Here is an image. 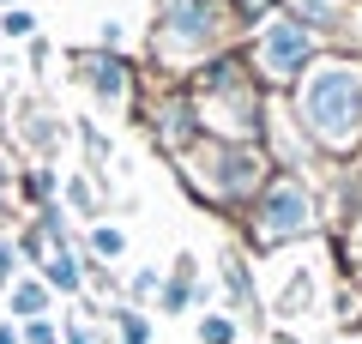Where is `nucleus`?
<instances>
[{
    "instance_id": "obj_26",
    "label": "nucleus",
    "mask_w": 362,
    "mask_h": 344,
    "mask_svg": "<svg viewBox=\"0 0 362 344\" xmlns=\"http://www.w3.org/2000/svg\"><path fill=\"white\" fill-rule=\"evenodd\" d=\"M25 61H30V73H49V67H54V42L49 37H30L25 42Z\"/></svg>"
},
{
    "instance_id": "obj_8",
    "label": "nucleus",
    "mask_w": 362,
    "mask_h": 344,
    "mask_svg": "<svg viewBox=\"0 0 362 344\" xmlns=\"http://www.w3.org/2000/svg\"><path fill=\"white\" fill-rule=\"evenodd\" d=\"M66 139H73V121H66L49 97H18V103H13V121H6V139H0V145L30 151V164H54V151H61Z\"/></svg>"
},
{
    "instance_id": "obj_32",
    "label": "nucleus",
    "mask_w": 362,
    "mask_h": 344,
    "mask_svg": "<svg viewBox=\"0 0 362 344\" xmlns=\"http://www.w3.org/2000/svg\"><path fill=\"white\" fill-rule=\"evenodd\" d=\"M0 97H6V79H0Z\"/></svg>"
},
{
    "instance_id": "obj_20",
    "label": "nucleus",
    "mask_w": 362,
    "mask_h": 344,
    "mask_svg": "<svg viewBox=\"0 0 362 344\" xmlns=\"http://www.w3.org/2000/svg\"><path fill=\"white\" fill-rule=\"evenodd\" d=\"M194 338H199V344H242V320L223 314V308H206L199 326H194Z\"/></svg>"
},
{
    "instance_id": "obj_1",
    "label": "nucleus",
    "mask_w": 362,
    "mask_h": 344,
    "mask_svg": "<svg viewBox=\"0 0 362 344\" xmlns=\"http://www.w3.org/2000/svg\"><path fill=\"white\" fill-rule=\"evenodd\" d=\"M290 115L302 121V133L314 139L320 157H350L362 151V61L356 55H332L326 49L308 73L290 85Z\"/></svg>"
},
{
    "instance_id": "obj_5",
    "label": "nucleus",
    "mask_w": 362,
    "mask_h": 344,
    "mask_svg": "<svg viewBox=\"0 0 362 344\" xmlns=\"http://www.w3.org/2000/svg\"><path fill=\"white\" fill-rule=\"evenodd\" d=\"M242 55H247V67H254V79H259L266 97H290V85H296L326 49L314 42V30H302L290 13H266L242 37Z\"/></svg>"
},
{
    "instance_id": "obj_6",
    "label": "nucleus",
    "mask_w": 362,
    "mask_h": 344,
    "mask_svg": "<svg viewBox=\"0 0 362 344\" xmlns=\"http://www.w3.org/2000/svg\"><path fill=\"white\" fill-rule=\"evenodd\" d=\"M139 127L151 133V145L169 157V164L206 139V127H199V109H194V97H187V85H157L151 97L139 103Z\"/></svg>"
},
{
    "instance_id": "obj_17",
    "label": "nucleus",
    "mask_w": 362,
    "mask_h": 344,
    "mask_svg": "<svg viewBox=\"0 0 362 344\" xmlns=\"http://www.w3.org/2000/svg\"><path fill=\"white\" fill-rule=\"evenodd\" d=\"M314 296H320V278L302 266V272H290V278H284V290H278L272 314H278V320H296V314H308V308H314Z\"/></svg>"
},
{
    "instance_id": "obj_22",
    "label": "nucleus",
    "mask_w": 362,
    "mask_h": 344,
    "mask_svg": "<svg viewBox=\"0 0 362 344\" xmlns=\"http://www.w3.org/2000/svg\"><path fill=\"white\" fill-rule=\"evenodd\" d=\"M61 344H109V332L97 326L90 308H78V314H61Z\"/></svg>"
},
{
    "instance_id": "obj_16",
    "label": "nucleus",
    "mask_w": 362,
    "mask_h": 344,
    "mask_svg": "<svg viewBox=\"0 0 362 344\" xmlns=\"http://www.w3.org/2000/svg\"><path fill=\"white\" fill-rule=\"evenodd\" d=\"M103 320H109L103 332H115V344H151V332H157L151 314H145V308H133V302H109Z\"/></svg>"
},
{
    "instance_id": "obj_2",
    "label": "nucleus",
    "mask_w": 362,
    "mask_h": 344,
    "mask_svg": "<svg viewBox=\"0 0 362 344\" xmlns=\"http://www.w3.org/2000/svg\"><path fill=\"white\" fill-rule=\"evenodd\" d=\"M230 42H242V18L230 13V0H151L145 55L157 67V85H187V73Z\"/></svg>"
},
{
    "instance_id": "obj_24",
    "label": "nucleus",
    "mask_w": 362,
    "mask_h": 344,
    "mask_svg": "<svg viewBox=\"0 0 362 344\" xmlns=\"http://www.w3.org/2000/svg\"><path fill=\"white\" fill-rule=\"evenodd\" d=\"M90 49L127 55V18H103V25H97V42H90Z\"/></svg>"
},
{
    "instance_id": "obj_23",
    "label": "nucleus",
    "mask_w": 362,
    "mask_h": 344,
    "mask_svg": "<svg viewBox=\"0 0 362 344\" xmlns=\"http://www.w3.org/2000/svg\"><path fill=\"white\" fill-rule=\"evenodd\" d=\"M157 284H163V266H139V272H127V284H121V302H133V308L157 302Z\"/></svg>"
},
{
    "instance_id": "obj_15",
    "label": "nucleus",
    "mask_w": 362,
    "mask_h": 344,
    "mask_svg": "<svg viewBox=\"0 0 362 344\" xmlns=\"http://www.w3.org/2000/svg\"><path fill=\"white\" fill-rule=\"evenodd\" d=\"M61 176H66L61 164H25L13 176V193L30 205V212H37V205H54V200H61Z\"/></svg>"
},
{
    "instance_id": "obj_28",
    "label": "nucleus",
    "mask_w": 362,
    "mask_h": 344,
    "mask_svg": "<svg viewBox=\"0 0 362 344\" xmlns=\"http://www.w3.org/2000/svg\"><path fill=\"white\" fill-rule=\"evenodd\" d=\"M0 344H25V338H18V326H13V320H0Z\"/></svg>"
},
{
    "instance_id": "obj_7",
    "label": "nucleus",
    "mask_w": 362,
    "mask_h": 344,
    "mask_svg": "<svg viewBox=\"0 0 362 344\" xmlns=\"http://www.w3.org/2000/svg\"><path fill=\"white\" fill-rule=\"evenodd\" d=\"M73 67V85L85 91L97 109H133L139 115V67L127 55H109V49H73L66 55Z\"/></svg>"
},
{
    "instance_id": "obj_25",
    "label": "nucleus",
    "mask_w": 362,
    "mask_h": 344,
    "mask_svg": "<svg viewBox=\"0 0 362 344\" xmlns=\"http://www.w3.org/2000/svg\"><path fill=\"white\" fill-rule=\"evenodd\" d=\"M25 272V260H18V248H13V236H0V296L13 290V278Z\"/></svg>"
},
{
    "instance_id": "obj_14",
    "label": "nucleus",
    "mask_w": 362,
    "mask_h": 344,
    "mask_svg": "<svg viewBox=\"0 0 362 344\" xmlns=\"http://www.w3.org/2000/svg\"><path fill=\"white\" fill-rule=\"evenodd\" d=\"M37 278L49 284L54 296L78 302V296H85V254H78V242H73V248H54V254L42 260V272H37Z\"/></svg>"
},
{
    "instance_id": "obj_12",
    "label": "nucleus",
    "mask_w": 362,
    "mask_h": 344,
    "mask_svg": "<svg viewBox=\"0 0 362 344\" xmlns=\"http://www.w3.org/2000/svg\"><path fill=\"white\" fill-rule=\"evenodd\" d=\"M61 205H66V217L73 224H103V181L90 176V169H66L61 176Z\"/></svg>"
},
{
    "instance_id": "obj_30",
    "label": "nucleus",
    "mask_w": 362,
    "mask_h": 344,
    "mask_svg": "<svg viewBox=\"0 0 362 344\" xmlns=\"http://www.w3.org/2000/svg\"><path fill=\"white\" fill-rule=\"evenodd\" d=\"M0 6H37V0H0Z\"/></svg>"
},
{
    "instance_id": "obj_13",
    "label": "nucleus",
    "mask_w": 362,
    "mask_h": 344,
    "mask_svg": "<svg viewBox=\"0 0 362 344\" xmlns=\"http://www.w3.org/2000/svg\"><path fill=\"white\" fill-rule=\"evenodd\" d=\"M49 314H54V290L37 278V272H18L13 290H6V320L25 326V320H49Z\"/></svg>"
},
{
    "instance_id": "obj_27",
    "label": "nucleus",
    "mask_w": 362,
    "mask_h": 344,
    "mask_svg": "<svg viewBox=\"0 0 362 344\" xmlns=\"http://www.w3.org/2000/svg\"><path fill=\"white\" fill-rule=\"evenodd\" d=\"M344 254H350V266H362V212L350 217V229H344Z\"/></svg>"
},
{
    "instance_id": "obj_31",
    "label": "nucleus",
    "mask_w": 362,
    "mask_h": 344,
    "mask_svg": "<svg viewBox=\"0 0 362 344\" xmlns=\"http://www.w3.org/2000/svg\"><path fill=\"white\" fill-rule=\"evenodd\" d=\"M0 217H6V193H0Z\"/></svg>"
},
{
    "instance_id": "obj_9",
    "label": "nucleus",
    "mask_w": 362,
    "mask_h": 344,
    "mask_svg": "<svg viewBox=\"0 0 362 344\" xmlns=\"http://www.w3.org/2000/svg\"><path fill=\"white\" fill-rule=\"evenodd\" d=\"M259 151L272 157V169H296V176H308V164L320 151H314V139L302 133V121L290 115L284 97H272L266 103V127H259Z\"/></svg>"
},
{
    "instance_id": "obj_4",
    "label": "nucleus",
    "mask_w": 362,
    "mask_h": 344,
    "mask_svg": "<svg viewBox=\"0 0 362 344\" xmlns=\"http://www.w3.org/2000/svg\"><path fill=\"white\" fill-rule=\"evenodd\" d=\"M326 229L320 217V188L314 176H296V169H272V181L254 193V205L242 212V236L254 254H278V248L314 242Z\"/></svg>"
},
{
    "instance_id": "obj_33",
    "label": "nucleus",
    "mask_w": 362,
    "mask_h": 344,
    "mask_svg": "<svg viewBox=\"0 0 362 344\" xmlns=\"http://www.w3.org/2000/svg\"><path fill=\"white\" fill-rule=\"evenodd\" d=\"M0 139H6V127H0Z\"/></svg>"
},
{
    "instance_id": "obj_18",
    "label": "nucleus",
    "mask_w": 362,
    "mask_h": 344,
    "mask_svg": "<svg viewBox=\"0 0 362 344\" xmlns=\"http://www.w3.org/2000/svg\"><path fill=\"white\" fill-rule=\"evenodd\" d=\"M78 248L97 266H115V260H127V229L121 224H90V229H78Z\"/></svg>"
},
{
    "instance_id": "obj_19",
    "label": "nucleus",
    "mask_w": 362,
    "mask_h": 344,
    "mask_svg": "<svg viewBox=\"0 0 362 344\" xmlns=\"http://www.w3.org/2000/svg\"><path fill=\"white\" fill-rule=\"evenodd\" d=\"M73 139H78V151H85V169H90V176H103L109 157H115V145H109L103 121H97V115H78V121H73Z\"/></svg>"
},
{
    "instance_id": "obj_21",
    "label": "nucleus",
    "mask_w": 362,
    "mask_h": 344,
    "mask_svg": "<svg viewBox=\"0 0 362 344\" xmlns=\"http://www.w3.org/2000/svg\"><path fill=\"white\" fill-rule=\"evenodd\" d=\"M0 37H6V42H30V37H42L37 6H0Z\"/></svg>"
},
{
    "instance_id": "obj_11",
    "label": "nucleus",
    "mask_w": 362,
    "mask_h": 344,
    "mask_svg": "<svg viewBox=\"0 0 362 344\" xmlns=\"http://www.w3.org/2000/svg\"><path fill=\"white\" fill-rule=\"evenodd\" d=\"M218 290H223V314H235V320H259V278H254V254H247V248H223L218 254Z\"/></svg>"
},
{
    "instance_id": "obj_29",
    "label": "nucleus",
    "mask_w": 362,
    "mask_h": 344,
    "mask_svg": "<svg viewBox=\"0 0 362 344\" xmlns=\"http://www.w3.org/2000/svg\"><path fill=\"white\" fill-rule=\"evenodd\" d=\"M0 193H13V164L0 157Z\"/></svg>"
},
{
    "instance_id": "obj_3",
    "label": "nucleus",
    "mask_w": 362,
    "mask_h": 344,
    "mask_svg": "<svg viewBox=\"0 0 362 344\" xmlns=\"http://www.w3.org/2000/svg\"><path fill=\"white\" fill-rule=\"evenodd\" d=\"M175 181L194 193L199 205L223 217H242L254 205V193L272 181V157L259 145H230V139H199L194 151L175 157Z\"/></svg>"
},
{
    "instance_id": "obj_10",
    "label": "nucleus",
    "mask_w": 362,
    "mask_h": 344,
    "mask_svg": "<svg viewBox=\"0 0 362 344\" xmlns=\"http://www.w3.org/2000/svg\"><path fill=\"white\" fill-rule=\"evenodd\" d=\"M211 278L199 272V254L194 248H181L175 260L163 266V284H157V320H175V314H194V308L211 302Z\"/></svg>"
}]
</instances>
